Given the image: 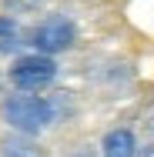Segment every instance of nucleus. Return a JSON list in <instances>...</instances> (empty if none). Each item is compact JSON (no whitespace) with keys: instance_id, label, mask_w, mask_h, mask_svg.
I'll return each instance as SVG.
<instances>
[{"instance_id":"nucleus-4","label":"nucleus","mask_w":154,"mask_h":157,"mask_svg":"<svg viewBox=\"0 0 154 157\" xmlns=\"http://www.w3.org/2000/svg\"><path fill=\"white\" fill-rule=\"evenodd\" d=\"M101 154L104 157H137V140H134V134L131 130H111V134H104V140H101Z\"/></svg>"},{"instance_id":"nucleus-5","label":"nucleus","mask_w":154,"mask_h":157,"mask_svg":"<svg viewBox=\"0 0 154 157\" xmlns=\"http://www.w3.org/2000/svg\"><path fill=\"white\" fill-rule=\"evenodd\" d=\"M0 157H44V154H40V147L30 144L27 137H10V140L0 144Z\"/></svg>"},{"instance_id":"nucleus-3","label":"nucleus","mask_w":154,"mask_h":157,"mask_svg":"<svg viewBox=\"0 0 154 157\" xmlns=\"http://www.w3.org/2000/svg\"><path fill=\"white\" fill-rule=\"evenodd\" d=\"M74 40H77V27H74V20H67V17H47V20L30 33V44L37 47V54H44V57L67 50Z\"/></svg>"},{"instance_id":"nucleus-6","label":"nucleus","mask_w":154,"mask_h":157,"mask_svg":"<svg viewBox=\"0 0 154 157\" xmlns=\"http://www.w3.org/2000/svg\"><path fill=\"white\" fill-rule=\"evenodd\" d=\"M20 44V30L10 17H0V54H10L14 47Z\"/></svg>"},{"instance_id":"nucleus-1","label":"nucleus","mask_w":154,"mask_h":157,"mask_svg":"<svg viewBox=\"0 0 154 157\" xmlns=\"http://www.w3.org/2000/svg\"><path fill=\"white\" fill-rule=\"evenodd\" d=\"M3 121L20 130V134H40L44 127L54 121V107L50 100L44 97H34V94H17L3 104Z\"/></svg>"},{"instance_id":"nucleus-7","label":"nucleus","mask_w":154,"mask_h":157,"mask_svg":"<svg viewBox=\"0 0 154 157\" xmlns=\"http://www.w3.org/2000/svg\"><path fill=\"white\" fill-rule=\"evenodd\" d=\"M137 157H154V144H148L144 151H137Z\"/></svg>"},{"instance_id":"nucleus-2","label":"nucleus","mask_w":154,"mask_h":157,"mask_svg":"<svg viewBox=\"0 0 154 157\" xmlns=\"http://www.w3.org/2000/svg\"><path fill=\"white\" fill-rule=\"evenodd\" d=\"M54 77H57V63L54 57H44V54H27V57L14 60L10 67V84L20 94H34V90L47 87Z\"/></svg>"}]
</instances>
